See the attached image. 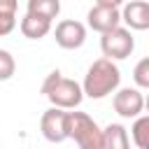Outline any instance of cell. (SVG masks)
<instances>
[{
	"instance_id": "cell-1",
	"label": "cell",
	"mask_w": 149,
	"mask_h": 149,
	"mask_svg": "<svg viewBox=\"0 0 149 149\" xmlns=\"http://www.w3.org/2000/svg\"><path fill=\"white\" fill-rule=\"evenodd\" d=\"M119 81H121L119 68H116L112 61H107V58H98V61H93L91 68L86 70L81 91H84V95H88L91 100H100V98H107L109 93H114V91L119 88Z\"/></svg>"
},
{
	"instance_id": "cell-2",
	"label": "cell",
	"mask_w": 149,
	"mask_h": 149,
	"mask_svg": "<svg viewBox=\"0 0 149 149\" xmlns=\"http://www.w3.org/2000/svg\"><path fill=\"white\" fill-rule=\"evenodd\" d=\"M42 93H44V98H47L54 107H58V109H74V107L81 102V98H84L81 86H79L74 79L63 77L58 70H54V72L47 74V79H44V84H42Z\"/></svg>"
},
{
	"instance_id": "cell-3",
	"label": "cell",
	"mask_w": 149,
	"mask_h": 149,
	"mask_svg": "<svg viewBox=\"0 0 149 149\" xmlns=\"http://www.w3.org/2000/svg\"><path fill=\"white\" fill-rule=\"evenodd\" d=\"M65 130L79 149H102V128L84 112H68Z\"/></svg>"
},
{
	"instance_id": "cell-4",
	"label": "cell",
	"mask_w": 149,
	"mask_h": 149,
	"mask_svg": "<svg viewBox=\"0 0 149 149\" xmlns=\"http://www.w3.org/2000/svg\"><path fill=\"white\" fill-rule=\"evenodd\" d=\"M100 49H102V56L107 61H112V63L114 61H123V58H128L133 54L135 40H133L128 28L119 26V28H114V30H109V33H105L100 37Z\"/></svg>"
},
{
	"instance_id": "cell-5",
	"label": "cell",
	"mask_w": 149,
	"mask_h": 149,
	"mask_svg": "<svg viewBox=\"0 0 149 149\" xmlns=\"http://www.w3.org/2000/svg\"><path fill=\"white\" fill-rule=\"evenodd\" d=\"M88 26L105 35L114 28H119V21H121V9H119V0H100L95 2L91 9H88Z\"/></svg>"
},
{
	"instance_id": "cell-6",
	"label": "cell",
	"mask_w": 149,
	"mask_h": 149,
	"mask_svg": "<svg viewBox=\"0 0 149 149\" xmlns=\"http://www.w3.org/2000/svg\"><path fill=\"white\" fill-rule=\"evenodd\" d=\"M65 116L68 112L65 109H58V107H49L42 119H40V130L42 135L49 140V142H63L68 140V130H65Z\"/></svg>"
},
{
	"instance_id": "cell-7",
	"label": "cell",
	"mask_w": 149,
	"mask_h": 149,
	"mask_svg": "<svg viewBox=\"0 0 149 149\" xmlns=\"http://www.w3.org/2000/svg\"><path fill=\"white\" fill-rule=\"evenodd\" d=\"M54 37H56V44L63 49H79L86 42V26L72 19H65L56 26Z\"/></svg>"
},
{
	"instance_id": "cell-8",
	"label": "cell",
	"mask_w": 149,
	"mask_h": 149,
	"mask_svg": "<svg viewBox=\"0 0 149 149\" xmlns=\"http://www.w3.org/2000/svg\"><path fill=\"white\" fill-rule=\"evenodd\" d=\"M144 109V95L137 88H121L114 93V112L123 119H137Z\"/></svg>"
},
{
	"instance_id": "cell-9",
	"label": "cell",
	"mask_w": 149,
	"mask_h": 149,
	"mask_svg": "<svg viewBox=\"0 0 149 149\" xmlns=\"http://www.w3.org/2000/svg\"><path fill=\"white\" fill-rule=\"evenodd\" d=\"M121 21H126L133 30H149V2L144 0H130L121 9Z\"/></svg>"
},
{
	"instance_id": "cell-10",
	"label": "cell",
	"mask_w": 149,
	"mask_h": 149,
	"mask_svg": "<svg viewBox=\"0 0 149 149\" xmlns=\"http://www.w3.org/2000/svg\"><path fill=\"white\" fill-rule=\"evenodd\" d=\"M102 149H130L128 130L121 123H109L102 128Z\"/></svg>"
},
{
	"instance_id": "cell-11",
	"label": "cell",
	"mask_w": 149,
	"mask_h": 149,
	"mask_svg": "<svg viewBox=\"0 0 149 149\" xmlns=\"http://www.w3.org/2000/svg\"><path fill=\"white\" fill-rule=\"evenodd\" d=\"M61 12V2L58 0H28V16H37L44 21H54Z\"/></svg>"
},
{
	"instance_id": "cell-12",
	"label": "cell",
	"mask_w": 149,
	"mask_h": 149,
	"mask_svg": "<svg viewBox=\"0 0 149 149\" xmlns=\"http://www.w3.org/2000/svg\"><path fill=\"white\" fill-rule=\"evenodd\" d=\"M49 30H51V23L44 21V19L28 16V14L21 19V33H23V37H28V40H42L44 35H49Z\"/></svg>"
},
{
	"instance_id": "cell-13",
	"label": "cell",
	"mask_w": 149,
	"mask_h": 149,
	"mask_svg": "<svg viewBox=\"0 0 149 149\" xmlns=\"http://www.w3.org/2000/svg\"><path fill=\"white\" fill-rule=\"evenodd\" d=\"M130 135H133V142L137 144V149H149V114L135 119Z\"/></svg>"
},
{
	"instance_id": "cell-14",
	"label": "cell",
	"mask_w": 149,
	"mask_h": 149,
	"mask_svg": "<svg viewBox=\"0 0 149 149\" xmlns=\"http://www.w3.org/2000/svg\"><path fill=\"white\" fill-rule=\"evenodd\" d=\"M14 70H16L14 56H12L7 49H0V81L12 79V77H14Z\"/></svg>"
},
{
	"instance_id": "cell-15",
	"label": "cell",
	"mask_w": 149,
	"mask_h": 149,
	"mask_svg": "<svg viewBox=\"0 0 149 149\" xmlns=\"http://www.w3.org/2000/svg\"><path fill=\"white\" fill-rule=\"evenodd\" d=\"M133 79H135V84H137V86L149 88V56H147V58H142V61L135 65V70H133Z\"/></svg>"
},
{
	"instance_id": "cell-16",
	"label": "cell",
	"mask_w": 149,
	"mask_h": 149,
	"mask_svg": "<svg viewBox=\"0 0 149 149\" xmlns=\"http://www.w3.org/2000/svg\"><path fill=\"white\" fill-rule=\"evenodd\" d=\"M16 28V14H0V37Z\"/></svg>"
},
{
	"instance_id": "cell-17",
	"label": "cell",
	"mask_w": 149,
	"mask_h": 149,
	"mask_svg": "<svg viewBox=\"0 0 149 149\" xmlns=\"http://www.w3.org/2000/svg\"><path fill=\"white\" fill-rule=\"evenodd\" d=\"M16 0H0V14H16Z\"/></svg>"
},
{
	"instance_id": "cell-18",
	"label": "cell",
	"mask_w": 149,
	"mask_h": 149,
	"mask_svg": "<svg viewBox=\"0 0 149 149\" xmlns=\"http://www.w3.org/2000/svg\"><path fill=\"white\" fill-rule=\"evenodd\" d=\"M144 109H147V112H149V93H147V95H144Z\"/></svg>"
}]
</instances>
